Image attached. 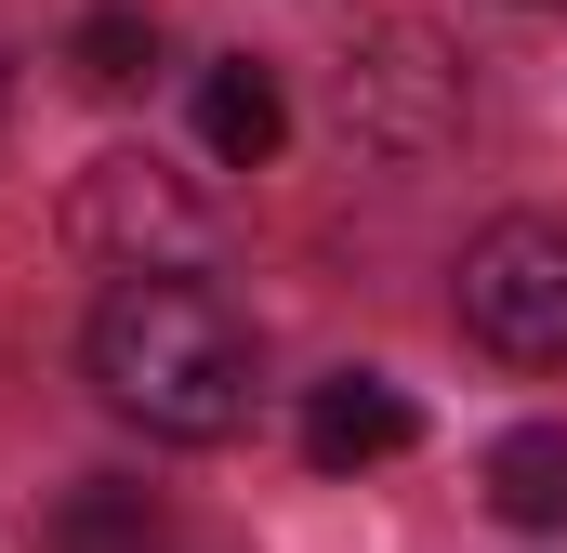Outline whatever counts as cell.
Listing matches in <instances>:
<instances>
[{
  "label": "cell",
  "mask_w": 567,
  "mask_h": 553,
  "mask_svg": "<svg viewBox=\"0 0 567 553\" xmlns=\"http://www.w3.org/2000/svg\"><path fill=\"white\" fill-rule=\"evenodd\" d=\"M93 383L120 421L172 435V448H225L251 421V330L198 276H120L93 303Z\"/></svg>",
  "instance_id": "6da1fadb"
},
{
  "label": "cell",
  "mask_w": 567,
  "mask_h": 553,
  "mask_svg": "<svg viewBox=\"0 0 567 553\" xmlns=\"http://www.w3.org/2000/svg\"><path fill=\"white\" fill-rule=\"evenodd\" d=\"M462 330L502 369H567V225L515 211L462 251Z\"/></svg>",
  "instance_id": "7a4b0ae2"
},
{
  "label": "cell",
  "mask_w": 567,
  "mask_h": 553,
  "mask_svg": "<svg viewBox=\"0 0 567 553\" xmlns=\"http://www.w3.org/2000/svg\"><path fill=\"white\" fill-rule=\"evenodd\" d=\"M66 238L120 276H185V264H212V198L158 158H93L80 198H66Z\"/></svg>",
  "instance_id": "3957f363"
},
{
  "label": "cell",
  "mask_w": 567,
  "mask_h": 553,
  "mask_svg": "<svg viewBox=\"0 0 567 553\" xmlns=\"http://www.w3.org/2000/svg\"><path fill=\"white\" fill-rule=\"evenodd\" d=\"M343 133L383 158H435L462 133V66L435 53V27H383L370 53H343Z\"/></svg>",
  "instance_id": "277c9868"
},
{
  "label": "cell",
  "mask_w": 567,
  "mask_h": 553,
  "mask_svg": "<svg viewBox=\"0 0 567 553\" xmlns=\"http://www.w3.org/2000/svg\"><path fill=\"white\" fill-rule=\"evenodd\" d=\"M410 435H423V409H410L396 383H370V369H343V383H317V396H303V461H317V474L396 461Z\"/></svg>",
  "instance_id": "5b68a950"
},
{
  "label": "cell",
  "mask_w": 567,
  "mask_h": 553,
  "mask_svg": "<svg viewBox=\"0 0 567 553\" xmlns=\"http://www.w3.org/2000/svg\"><path fill=\"white\" fill-rule=\"evenodd\" d=\"M198 145H212V158H238V171H265V158L290 145V106H278V80H265L251 53L198 80Z\"/></svg>",
  "instance_id": "8992f818"
},
{
  "label": "cell",
  "mask_w": 567,
  "mask_h": 553,
  "mask_svg": "<svg viewBox=\"0 0 567 553\" xmlns=\"http://www.w3.org/2000/svg\"><path fill=\"white\" fill-rule=\"evenodd\" d=\"M488 514L502 528H567V421H515L488 448Z\"/></svg>",
  "instance_id": "52a82bcc"
},
{
  "label": "cell",
  "mask_w": 567,
  "mask_h": 553,
  "mask_svg": "<svg viewBox=\"0 0 567 553\" xmlns=\"http://www.w3.org/2000/svg\"><path fill=\"white\" fill-rule=\"evenodd\" d=\"M40 553H158V501L145 488H66Z\"/></svg>",
  "instance_id": "ba28073f"
},
{
  "label": "cell",
  "mask_w": 567,
  "mask_h": 553,
  "mask_svg": "<svg viewBox=\"0 0 567 553\" xmlns=\"http://www.w3.org/2000/svg\"><path fill=\"white\" fill-rule=\"evenodd\" d=\"M66 66H80L93 93H133L145 66H158V13H145V0H93L80 40H66Z\"/></svg>",
  "instance_id": "9c48e42d"
}]
</instances>
